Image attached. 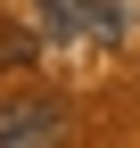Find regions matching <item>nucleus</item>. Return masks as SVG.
Returning a JSON list of instances; mask_svg holds the SVG:
<instances>
[{"label":"nucleus","mask_w":140,"mask_h":148,"mask_svg":"<svg viewBox=\"0 0 140 148\" xmlns=\"http://www.w3.org/2000/svg\"><path fill=\"white\" fill-rule=\"evenodd\" d=\"M0 148H66V99L58 90H8L0 99Z\"/></svg>","instance_id":"nucleus-1"},{"label":"nucleus","mask_w":140,"mask_h":148,"mask_svg":"<svg viewBox=\"0 0 140 148\" xmlns=\"http://www.w3.org/2000/svg\"><path fill=\"white\" fill-rule=\"evenodd\" d=\"M33 16H41V33H49V41L91 33V0H33Z\"/></svg>","instance_id":"nucleus-2"},{"label":"nucleus","mask_w":140,"mask_h":148,"mask_svg":"<svg viewBox=\"0 0 140 148\" xmlns=\"http://www.w3.org/2000/svg\"><path fill=\"white\" fill-rule=\"evenodd\" d=\"M91 33H99V41H115V33H132L124 0H91Z\"/></svg>","instance_id":"nucleus-3"},{"label":"nucleus","mask_w":140,"mask_h":148,"mask_svg":"<svg viewBox=\"0 0 140 148\" xmlns=\"http://www.w3.org/2000/svg\"><path fill=\"white\" fill-rule=\"evenodd\" d=\"M33 58V33H8V41H0V74H8V66H25Z\"/></svg>","instance_id":"nucleus-4"}]
</instances>
